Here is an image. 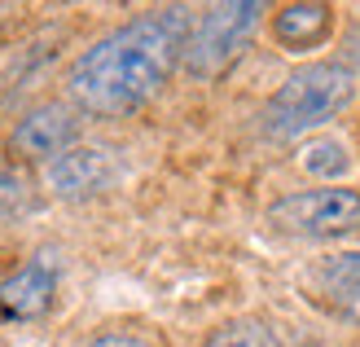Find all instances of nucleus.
Instances as JSON below:
<instances>
[{"label": "nucleus", "instance_id": "obj_1", "mask_svg": "<svg viewBox=\"0 0 360 347\" xmlns=\"http://www.w3.org/2000/svg\"><path fill=\"white\" fill-rule=\"evenodd\" d=\"M189 9L167 5L141 13L119 31L101 35L93 49H84L66 75L75 106L93 119H123L141 111L158 88L172 80L176 62H185L189 49Z\"/></svg>", "mask_w": 360, "mask_h": 347}, {"label": "nucleus", "instance_id": "obj_2", "mask_svg": "<svg viewBox=\"0 0 360 347\" xmlns=\"http://www.w3.org/2000/svg\"><path fill=\"white\" fill-rule=\"evenodd\" d=\"M356 101V75L347 62H308L285 75L264 106V132L268 137H303L312 127L330 123Z\"/></svg>", "mask_w": 360, "mask_h": 347}, {"label": "nucleus", "instance_id": "obj_3", "mask_svg": "<svg viewBox=\"0 0 360 347\" xmlns=\"http://www.w3.org/2000/svg\"><path fill=\"white\" fill-rule=\"evenodd\" d=\"M264 5L255 0H229V5H211L202 18L193 23L189 49H185V66L198 80H215L224 66H233V58L246 49L250 31L259 27Z\"/></svg>", "mask_w": 360, "mask_h": 347}, {"label": "nucleus", "instance_id": "obj_4", "mask_svg": "<svg viewBox=\"0 0 360 347\" xmlns=\"http://www.w3.org/2000/svg\"><path fill=\"white\" fill-rule=\"evenodd\" d=\"M268 225L290 237H343L360 229V194L347 185L299 189L268 207Z\"/></svg>", "mask_w": 360, "mask_h": 347}, {"label": "nucleus", "instance_id": "obj_5", "mask_svg": "<svg viewBox=\"0 0 360 347\" xmlns=\"http://www.w3.org/2000/svg\"><path fill=\"white\" fill-rule=\"evenodd\" d=\"M75 137H79V119L75 111H66V106L58 101H49V106H35V111H27L22 119L13 123V132H9V150L18 158H31V163H40V158H62L66 150H75Z\"/></svg>", "mask_w": 360, "mask_h": 347}, {"label": "nucleus", "instance_id": "obj_6", "mask_svg": "<svg viewBox=\"0 0 360 347\" xmlns=\"http://www.w3.org/2000/svg\"><path fill=\"white\" fill-rule=\"evenodd\" d=\"M115 180V158L97 145H75L49 163V189L58 198H93Z\"/></svg>", "mask_w": 360, "mask_h": 347}, {"label": "nucleus", "instance_id": "obj_7", "mask_svg": "<svg viewBox=\"0 0 360 347\" xmlns=\"http://www.w3.org/2000/svg\"><path fill=\"white\" fill-rule=\"evenodd\" d=\"M53 290H58L53 268L44 260H31L0 282V313L18 317V321H35L53 308Z\"/></svg>", "mask_w": 360, "mask_h": 347}, {"label": "nucleus", "instance_id": "obj_8", "mask_svg": "<svg viewBox=\"0 0 360 347\" xmlns=\"http://www.w3.org/2000/svg\"><path fill=\"white\" fill-rule=\"evenodd\" d=\"M316 286L330 299V308L347 321H360V251H343L321 260L316 268Z\"/></svg>", "mask_w": 360, "mask_h": 347}, {"label": "nucleus", "instance_id": "obj_9", "mask_svg": "<svg viewBox=\"0 0 360 347\" xmlns=\"http://www.w3.org/2000/svg\"><path fill=\"white\" fill-rule=\"evenodd\" d=\"M330 31H334V9L316 5V0H308V5H285L273 18V35L285 49H312V44L326 40Z\"/></svg>", "mask_w": 360, "mask_h": 347}, {"label": "nucleus", "instance_id": "obj_10", "mask_svg": "<svg viewBox=\"0 0 360 347\" xmlns=\"http://www.w3.org/2000/svg\"><path fill=\"white\" fill-rule=\"evenodd\" d=\"M202 347H281L277 330L259 317H233L202 339Z\"/></svg>", "mask_w": 360, "mask_h": 347}, {"label": "nucleus", "instance_id": "obj_11", "mask_svg": "<svg viewBox=\"0 0 360 347\" xmlns=\"http://www.w3.org/2000/svg\"><path fill=\"white\" fill-rule=\"evenodd\" d=\"M31 180L13 168L9 154H0V215H22L31 211Z\"/></svg>", "mask_w": 360, "mask_h": 347}, {"label": "nucleus", "instance_id": "obj_12", "mask_svg": "<svg viewBox=\"0 0 360 347\" xmlns=\"http://www.w3.org/2000/svg\"><path fill=\"white\" fill-rule=\"evenodd\" d=\"M303 168H308L312 176L338 180L347 172V150L338 141H312V145H303Z\"/></svg>", "mask_w": 360, "mask_h": 347}, {"label": "nucleus", "instance_id": "obj_13", "mask_svg": "<svg viewBox=\"0 0 360 347\" xmlns=\"http://www.w3.org/2000/svg\"><path fill=\"white\" fill-rule=\"evenodd\" d=\"M88 347H167V339L150 325H110V330L93 334Z\"/></svg>", "mask_w": 360, "mask_h": 347}, {"label": "nucleus", "instance_id": "obj_14", "mask_svg": "<svg viewBox=\"0 0 360 347\" xmlns=\"http://www.w3.org/2000/svg\"><path fill=\"white\" fill-rule=\"evenodd\" d=\"M299 347H316V343H299Z\"/></svg>", "mask_w": 360, "mask_h": 347}]
</instances>
